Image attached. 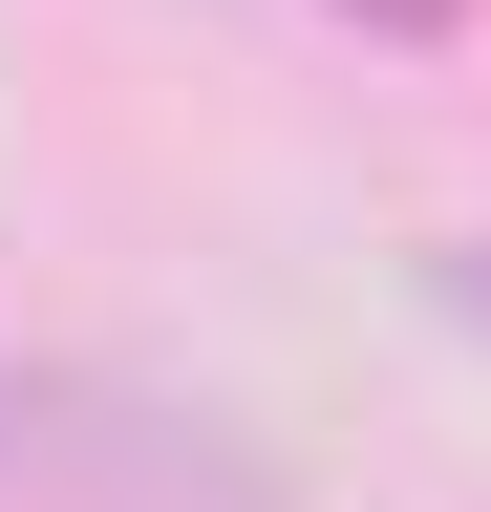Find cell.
Here are the masks:
<instances>
[{
  "mask_svg": "<svg viewBox=\"0 0 491 512\" xmlns=\"http://www.w3.org/2000/svg\"><path fill=\"white\" fill-rule=\"evenodd\" d=\"M0 470L65 512H278L193 406H129V384H0Z\"/></svg>",
  "mask_w": 491,
  "mask_h": 512,
  "instance_id": "cell-1",
  "label": "cell"
},
{
  "mask_svg": "<svg viewBox=\"0 0 491 512\" xmlns=\"http://www.w3.org/2000/svg\"><path fill=\"white\" fill-rule=\"evenodd\" d=\"M363 43H470V0H342Z\"/></svg>",
  "mask_w": 491,
  "mask_h": 512,
  "instance_id": "cell-2",
  "label": "cell"
},
{
  "mask_svg": "<svg viewBox=\"0 0 491 512\" xmlns=\"http://www.w3.org/2000/svg\"><path fill=\"white\" fill-rule=\"evenodd\" d=\"M449 299H470V320H491V235H470V256H449Z\"/></svg>",
  "mask_w": 491,
  "mask_h": 512,
  "instance_id": "cell-3",
  "label": "cell"
}]
</instances>
